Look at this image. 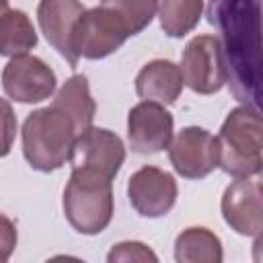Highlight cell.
<instances>
[{
	"label": "cell",
	"instance_id": "5b68a950",
	"mask_svg": "<svg viewBox=\"0 0 263 263\" xmlns=\"http://www.w3.org/2000/svg\"><path fill=\"white\" fill-rule=\"evenodd\" d=\"M181 74L185 84L197 95H214L222 90V86L228 82V68L220 37H193L183 49Z\"/></svg>",
	"mask_w": 263,
	"mask_h": 263
},
{
	"label": "cell",
	"instance_id": "ba28073f",
	"mask_svg": "<svg viewBox=\"0 0 263 263\" xmlns=\"http://www.w3.org/2000/svg\"><path fill=\"white\" fill-rule=\"evenodd\" d=\"M55 72L37 55L21 53L2 70L4 95L16 103H41L55 92Z\"/></svg>",
	"mask_w": 263,
	"mask_h": 263
},
{
	"label": "cell",
	"instance_id": "e0dca14e",
	"mask_svg": "<svg viewBox=\"0 0 263 263\" xmlns=\"http://www.w3.org/2000/svg\"><path fill=\"white\" fill-rule=\"evenodd\" d=\"M175 259L179 263H220L224 259L222 242L203 226L185 228L175 238Z\"/></svg>",
	"mask_w": 263,
	"mask_h": 263
},
{
	"label": "cell",
	"instance_id": "277c9868",
	"mask_svg": "<svg viewBox=\"0 0 263 263\" xmlns=\"http://www.w3.org/2000/svg\"><path fill=\"white\" fill-rule=\"evenodd\" d=\"M220 168L234 177L247 179L259 175L263 166V111L240 105L232 109L218 134Z\"/></svg>",
	"mask_w": 263,
	"mask_h": 263
},
{
	"label": "cell",
	"instance_id": "2e32d148",
	"mask_svg": "<svg viewBox=\"0 0 263 263\" xmlns=\"http://www.w3.org/2000/svg\"><path fill=\"white\" fill-rule=\"evenodd\" d=\"M0 53L4 58H14L21 53H29L37 45V33L27 16V12L10 8L6 0H2V12H0Z\"/></svg>",
	"mask_w": 263,
	"mask_h": 263
},
{
	"label": "cell",
	"instance_id": "9a60e30c",
	"mask_svg": "<svg viewBox=\"0 0 263 263\" xmlns=\"http://www.w3.org/2000/svg\"><path fill=\"white\" fill-rule=\"evenodd\" d=\"M51 105L60 107L62 111H66L72 117V121L76 123L78 134H82L84 129H88L92 125L97 105H95V99L90 97L88 80H86L84 74L70 76L60 86V90L55 92V99H53Z\"/></svg>",
	"mask_w": 263,
	"mask_h": 263
},
{
	"label": "cell",
	"instance_id": "3957f363",
	"mask_svg": "<svg viewBox=\"0 0 263 263\" xmlns=\"http://www.w3.org/2000/svg\"><path fill=\"white\" fill-rule=\"evenodd\" d=\"M62 208L76 232L86 236L103 232L113 218V177L90 166L72 168Z\"/></svg>",
	"mask_w": 263,
	"mask_h": 263
},
{
	"label": "cell",
	"instance_id": "44dd1931",
	"mask_svg": "<svg viewBox=\"0 0 263 263\" xmlns=\"http://www.w3.org/2000/svg\"><path fill=\"white\" fill-rule=\"evenodd\" d=\"M253 261L255 263H263V230L255 236V242H253Z\"/></svg>",
	"mask_w": 263,
	"mask_h": 263
},
{
	"label": "cell",
	"instance_id": "8fae6325",
	"mask_svg": "<svg viewBox=\"0 0 263 263\" xmlns=\"http://www.w3.org/2000/svg\"><path fill=\"white\" fill-rule=\"evenodd\" d=\"M84 12L80 0H39L37 6V23L43 37L70 68H76L80 60L74 49V31Z\"/></svg>",
	"mask_w": 263,
	"mask_h": 263
},
{
	"label": "cell",
	"instance_id": "4fadbf2b",
	"mask_svg": "<svg viewBox=\"0 0 263 263\" xmlns=\"http://www.w3.org/2000/svg\"><path fill=\"white\" fill-rule=\"evenodd\" d=\"M125 162V146L121 138L105 127H88L78 134L74 142V150L70 156L72 168L90 166L115 177Z\"/></svg>",
	"mask_w": 263,
	"mask_h": 263
},
{
	"label": "cell",
	"instance_id": "ac0fdd59",
	"mask_svg": "<svg viewBox=\"0 0 263 263\" xmlns=\"http://www.w3.org/2000/svg\"><path fill=\"white\" fill-rule=\"evenodd\" d=\"M203 14V0H160L158 18L168 37H185L191 33Z\"/></svg>",
	"mask_w": 263,
	"mask_h": 263
},
{
	"label": "cell",
	"instance_id": "52a82bcc",
	"mask_svg": "<svg viewBox=\"0 0 263 263\" xmlns=\"http://www.w3.org/2000/svg\"><path fill=\"white\" fill-rule=\"evenodd\" d=\"M168 160L183 179H203L220 166V140L203 127H183L168 146Z\"/></svg>",
	"mask_w": 263,
	"mask_h": 263
},
{
	"label": "cell",
	"instance_id": "6da1fadb",
	"mask_svg": "<svg viewBox=\"0 0 263 263\" xmlns=\"http://www.w3.org/2000/svg\"><path fill=\"white\" fill-rule=\"evenodd\" d=\"M208 21L222 35L234 99L263 111V0H210Z\"/></svg>",
	"mask_w": 263,
	"mask_h": 263
},
{
	"label": "cell",
	"instance_id": "7c38bea8",
	"mask_svg": "<svg viewBox=\"0 0 263 263\" xmlns=\"http://www.w3.org/2000/svg\"><path fill=\"white\" fill-rule=\"evenodd\" d=\"M224 222L242 236H257L263 230V183L247 179L232 181L220 201Z\"/></svg>",
	"mask_w": 263,
	"mask_h": 263
},
{
	"label": "cell",
	"instance_id": "7402d4cb",
	"mask_svg": "<svg viewBox=\"0 0 263 263\" xmlns=\"http://www.w3.org/2000/svg\"><path fill=\"white\" fill-rule=\"evenodd\" d=\"M259 179H261V183H263V166H261V171H259Z\"/></svg>",
	"mask_w": 263,
	"mask_h": 263
},
{
	"label": "cell",
	"instance_id": "8992f818",
	"mask_svg": "<svg viewBox=\"0 0 263 263\" xmlns=\"http://www.w3.org/2000/svg\"><path fill=\"white\" fill-rule=\"evenodd\" d=\"M127 37L132 35L119 16L99 4L80 16L74 31V49L80 58L103 60L115 53Z\"/></svg>",
	"mask_w": 263,
	"mask_h": 263
},
{
	"label": "cell",
	"instance_id": "ffe728a7",
	"mask_svg": "<svg viewBox=\"0 0 263 263\" xmlns=\"http://www.w3.org/2000/svg\"><path fill=\"white\" fill-rule=\"evenodd\" d=\"M107 261L109 263H115V261H140V263H156L158 257L156 253L144 245V242H138V240H123V242H117L113 245V249L109 251L107 255Z\"/></svg>",
	"mask_w": 263,
	"mask_h": 263
},
{
	"label": "cell",
	"instance_id": "7a4b0ae2",
	"mask_svg": "<svg viewBox=\"0 0 263 263\" xmlns=\"http://www.w3.org/2000/svg\"><path fill=\"white\" fill-rule=\"evenodd\" d=\"M76 138V123L66 111L55 105L35 109L23 123V156L31 168L53 173L70 162Z\"/></svg>",
	"mask_w": 263,
	"mask_h": 263
},
{
	"label": "cell",
	"instance_id": "9c48e42d",
	"mask_svg": "<svg viewBox=\"0 0 263 263\" xmlns=\"http://www.w3.org/2000/svg\"><path fill=\"white\" fill-rule=\"evenodd\" d=\"M175 119L164 105L142 101L127 113V144L138 154H156L171 146Z\"/></svg>",
	"mask_w": 263,
	"mask_h": 263
},
{
	"label": "cell",
	"instance_id": "30bf717a",
	"mask_svg": "<svg viewBox=\"0 0 263 263\" xmlns=\"http://www.w3.org/2000/svg\"><path fill=\"white\" fill-rule=\"evenodd\" d=\"M127 199L142 218H162L177 201V181L158 166H142L127 181Z\"/></svg>",
	"mask_w": 263,
	"mask_h": 263
},
{
	"label": "cell",
	"instance_id": "5bb4252c",
	"mask_svg": "<svg viewBox=\"0 0 263 263\" xmlns=\"http://www.w3.org/2000/svg\"><path fill=\"white\" fill-rule=\"evenodd\" d=\"M185 86L181 68L171 60H152L136 76V92L144 101L173 105Z\"/></svg>",
	"mask_w": 263,
	"mask_h": 263
},
{
	"label": "cell",
	"instance_id": "d6986e66",
	"mask_svg": "<svg viewBox=\"0 0 263 263\" xmlns=\"http://www.w3.org/2000/svg\"><path fill=\"white\" fill-rule=\"evenodd\" d=\"M158 0H103L101 6L109 8L125 25L129 35L142 33L158 12Z\"/></svg>",
	"mask_w": 263,
	"mask_h": 263
}]
</instances>
